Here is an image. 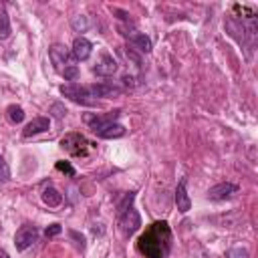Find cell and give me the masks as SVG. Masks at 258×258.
<instances>
[{
    "label": "cell",
    "instance_id": "14",
    "mask_svg": "<svg viewBox=\"0 0 258 258\" xmlns=\"http://www.w3.org/2000/svg\"><path fill=\"white\" fill-rule=\"evenodd\" d=\"M175 206L179 212H189L191 208V202H189V196H187V189H185V179H181L175 187Z\"/></svg>",
    "mask_w": 258,
    "mask_h": 258
},
{
    "label": "cell",
    "instance_id": "13",
    "mask_svg": "<svg viewBox=\"0 0 258 258\" xmlns=\"http://www.w3.org/2000/svg\"><path fill=\"white\" fill-rule=\"evenodd\" d=\"M127 38H129V42H131V46L133 48H137L139 52H151V40H149V36H145L143 32H127L125 34Z\"/></svg>",
    "mask_w": 258,
    "mask_h": 258
},
{
    "label": "cell",
    "instance_id": "26",
    "mask_svg": "<svg viewBox=\"0 0 258 258\" xmlns=\"http://www.w3.org/2000/svg\"><path fill=\"white\" fill-rule=\"evenodd\" d=\"M0 258H10V256H8V254H6L4 250H0Z\"/></svg>",
    "mask_w": 258,
    "mask_h": 258
},
{
    "label": "cell",
    "instance_id": "1",
    "mask_svg": "<svg viewBox=\"0 0 258 258\" xmlns=\"http://www.w3.org/2000/svg\"><path fill=\"white\" fill-rule=\"evenodd\" d=\"M169 240H171V232H169L167 224L155 222L145 230V234H141L137 248L147 258H163L169 250Z\"/></svg>",
    "mask_w": 258,
    "mask_h": 258
},
{
    "label": "cell",
    "instance_id": "11",
    "mask_svg": "<svg viewBox=\"0 0 258 258\" xmlns=\"http://www.w3.org/2000/svg\"><path fill=\"white\" fill-rule=\"evenodd\" d=\"M91 50H93V44H91L85 36H79V38H75V42H73L71 54H73L77 60H87V58L91 56Z\"/></svg>",
    "mask_w": 258,
    "mask_h": 258
},
{
    "label": "cell",
    "instance_id": "18",
    "mask_svg": "<svg viewBox=\"0 0 258 258\" xmlns=\"http://www.w3.org/2000/svg\"><path fill=\"white\" fill-rule=\"evenodd\" d=\"M10 34V20H8V14L2 10L0 12V38H8Z\"/></svg>",
    "mask_w": 258,
    "mask_h": 258
},
{
    "label": "cell",
    "instance_id": "8",
    "mask_svg": "<svg viewBox=\"0 0 258 258\" xmlns=\"http://www.w3.org/2000/svg\"><path fill=\"white\" fill-rule=\"evenodd\" d=\"M91 97H101V99H111V97H119L121 95V87L113 85V83H95L91 87H87Z\"/></svg>",
    "mask_w": 258,
    "mask_h": 258
},
{
    "label": "cell",
    "instance_id": "23",
    "mask_svg": "<svg viewBox=\"0 0 258 258\" xmlns=\"http://www.w3.org/2000/svg\"><path fill=\"white\" fill-rule=\"evenodd\" d=\"M56 169L58 171H64L69 175H75V167L69 163V161H56Z\"/></svg>",
    "mask_w": 258,
    "mask_h": 258
},
{
    "label": "cell",
    "instance_id": "5",
    "mask_svg": "<svg viewBox=\"0 0 258 258\" xmlns=\"http://www.w3.org/2000/svg\"><path fill=\"white\" fill-rule=\"evenodd\" d=\"M48 54H50V60H52V64H54V69L58 71V73H62L67 67H71L73 64V54L67 50V46H62V44H52L50 46V50H48Z\"/></svg>",
    "mask_w": 258,
    "mask_h": 258
},
{
    "label": "cell",
    "instance_id": "21",
    "mask_svg": "<svg viewBox=\"0 0 258 258\" xmlns=\"http://www.w3.org/2000/svg\"><path fill=\"white\" fill-rule=\"evenodd\" d=\"M8 177H10V169H8L6 161H4L2 155H0V183H2V181H8Z\"/></svg>",
    "mask_w": 258,
    "mask_h": 258
},
{
    "label": "cell",
    "instance_id": "4",
    "mask_svg": "<svg viewBox=\"0 0 258 258\" xmlns=\"http://www.w3.org/2000/svg\"><path fill=\"white\" fill-rule=\"evenodd\" d=\"M60 147L69 151L71 155H87L89 151V141L81 133H69L60 139Z\"/></svg>",
    "mask_w": 258,
    "mask_h": 258
},
{
    "label": "cell",
    "instance_id": "10",
    "mask_svg": "<svg viewBox=\"0 0 258 258\" xmlns=\"http://www.w3.org/2000/svg\"><path fill=\"white\" fill-rule=\"evenodd\" d=\"M115 71H117V60L111 54H103L101 60L93 67V73L99 77H111V75H115Z\"/></svg>",
    "mask_w": 258,
    "mask_h": 258
},
{
    "label": "cell",
    "instance_id": "25",
    "mask_svg": "<svg viewBox=\"0 0 258 258\" xmlns=\"http://www.w3.org/2000/svg\"><path fill=\"white\" fill-rule=\"evenodd\" d=\"M69 236L77 240V242H75V244H77V248H81V250L85 248V238H83V236H81L79 232H75V230H71V232H69Z\"/></svg>",
    "mask_w": 258,
    "mask_h": 258
},
{
    "label": "cell",
    "instance_id": "2",
    "mask_svg": "<svg viewBox=\"0 0 258 258\" xmlns=\"http://www.w3.org/2000/svg\"><path fill=\"white\" fill-rule=\"evenodd\" d=\"M121 115V111H109L105 115H97V113H87L85 115V123L93 129V133L97 137L103 139H117L125 135V127L121 123H117V117Z\"/></svg>",
    "mask_w": 258,
    "mask_h": 258
},
{
    "label": "cell",
    "instance_id": "20",
    "mask_svg": "<svg viewBox=\"0 0 258 258\" xmlns=\"http://www.w3.org/2000/svg\"><path fill=\"white\" fill-rule=\"evenodd\" d=\"M60 75H62L67 81H75V79L79 77V67H77V64H71V67H67Z\"/></svg>",
    "mask_w": 258,
    "mask_h": 258
},
{
    "label": "cell",
    "instance_id": "3",
    "mask_svg": "<svg viewBox=\"0 0 258 258\" xmlns=\"http://www.w3.org/2000/svg\"><path fill=\"white\" fill-rule=\"evenodd\" d=\"M60 95L67 97V99H71L73 103H79V105H87V107H93V105H95V101L91 99L89 89H87V87H81V85H77V83H67V85H62V87H60Z\"/></svg>",
    "mask_w": 258,
    "mask_h": 258
},
{
    "label": "cell",
    "instance_id": "9",
    "mask_svg": "<svg viewBox=\"0 0 258 258\" xmlns=\"http://www.w3.org/2000/svg\"><path fill=\"white\" fill-rule=\"evenodd\" d=\"M234 194H238V185H236V183H230V181H224V183L212 185V187L208 189V198H210V200H214V202L228 200V198H232Z\"/></svg>",
    "mask_w": 258,
    "mask_h": 258
},
{
    "label": "cell",
    "instance_id": "7",
    "mask_svg": "<svg viewBox=\"0 0 258 258\" xmlns=\"http://www.w3.org/2000/svg\"><path fill=\"white\" fill-rule=\"evenodd\" d=\"M36 240H38V230H36L34 226H22V228L16 230V234H14V246H16V250H26V248H30Z\"/></svg>",
    "mask_w": 258,
    "mask_h": 258
},
{
    "label": "cell",
    "instance_id": "24",
    "mask_svg": "<svg viewBox=\"0 0 258 258\" xmlns=\"http://www.w3.org/2000/svg\"><path fill=\"white\" fill-rule=\"evenodd\" d=\"M60 232H62L60 224H50V226L44 230V236H46V238H52V236H58Z\"/></svg>",
    "mask_w": 258,
    "mask_h": 258
},
{
    "label": "cell",
    "instance_id": "16",
    "mask_svg": "<svg viewBox=\"0 0 258 258\" xmlns=\"http://www.w3.org/2000/svg\"><path fill=\"white\" fill-rule=\"evenodd\" d=\"M71 26H73L75 32H87V28H89V20H87V16L77 14V16L71 18Z\"/></svg>",
    "mask_w": 258,
    "mask_h": 258
},
{
    "label": "cell",
    "instance_id": "15",
    "mask_svg": "<svg viewBox=\"0 0 258 258\" xmlns=\"http://www.w3.org/2000/svg\"><path fill=\"white\" fill-rule=\"evenodd\" d=\"M42 202H44L48 208H56V206H60L62 196H60L54 187H44V191H42Z\"/></svg>",
    "mask_w": 258,
    "mask_h": 258
},
{
    "label": "cell",
    "instance_id": "6",
    "mask_svg": "<svg viewBox=\"0 0 258 258\" xmlns=\"http://www.w3.org/2000/svg\"><path fill=\"white\" fill-rule=\"evenodd\" d=\"M119 226H121V232H123L125 236L135 234V232L139 230V226H141V216H139V212L133 210V208L125 210V212L121 214V218H119Z\"/></svg>",
    "mask_w": 258,
    "mask_h": 258
},
{
    "label": "cell",
    "instance_id": "22",
    "mask_svg": "<svg viewBox=\"0 0 258 258\" xmlns=\"http://www.w3.org/2000/svg\"><path fill=\"white\" fill-rule=\"evenodd\" d=\"M50 113H52V115H54L56 119H62V117L67 115V109H64V107H62L60 103H54V105L50 107Z\"/></svg>",
    "mask_w": 258,
    "mask_h": 258
},
{
    "label": "cell",
    "instance_id": "17",
    "mask_svg": "<svg viewBox=\"0 0 258 258\" xmlns=\"http://www.w3.org/2000/svg\"><path fill=\"white\" fill-rule=\"evenodd\" d=\"M6 113H8V119H10L12 123H20V121L24 119V111H22V107H18V105H10V107L6 109Z\"/></svg>",
    "mask_w": 258,
    "mask_h": 258
},
{
    "label": "cell",
    "instance_id": "12",
    "mask_svg": "<svg viewBox=\"0 0 258 258\" xmlns=\"http://www.w3.org/2000/svg\"><path fill=\"white\" fill-rule=\"evenodd\" d=\"M48 127H50L48 117H34L30 123H26L22 135H24V137H32V135H38V133H42V131H48Z\"/></svg>",
    "mask_w": 258,
    "mask_h": 258
},
{
    "label": "cell",
    "instance_id": "19",
    "mask_svg": "<svg viewBox=\"0 0 258 258\" xmlns=\"http://www.w3.org/2000/svg\"><path fill=\"white\" fill-rule=\"evenodd\" d=\"M226 258H250V252H248L246 248L238 246V248H230V250L226 252Z\"/></svg>",
    "mask_w": 258,
    "mask_h": 258
}]
</instances>
